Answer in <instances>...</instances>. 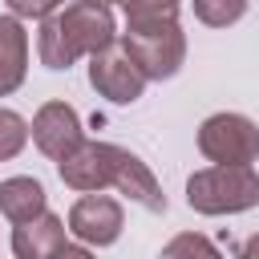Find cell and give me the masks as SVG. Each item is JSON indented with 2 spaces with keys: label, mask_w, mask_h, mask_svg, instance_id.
<instances>
[{
  "label": "cell",
  "mask_w": 259,
  "mask_h": 259,
  "mask_svg": "<svg viewBox=\"0 0 259 259\" xmlns=\"http://www.w3.org/2000/svg\"><path fill=\"white\" fill-rule=\"evenodd\" d=\"M89 4H105V8H109V4H117V0H89Z\"/></svg>",
  "instance_id": "cell-21"
},
{
  "label": "cell",
  "mask_w": 259,
  "mask_h": 259,
  "mask_svg": "<svg viewBox=\"0 0 259 259\" xmlns=\"http://www.w3.org/2000/svg\"><path fill=\"white\" fill-rule=\"evenodd\" d=\"M235 259H259V231L251 239H243V247L235 251Z\"/></svg>",
  "instance_id": "cell-20"
},
{
  "label": "cell",
  "mask_w": 259,
  "mask_h": 259,
  "mask_svg": "<svg viewBox=\"0 0 259 259\" xmlns=\"http://www.w3.org/2000/svg\"><path fill=\"white\" fill-rule=\"evenodd\" d=\"M49 259H97L89 247H81V243H65V247H57Z\"/></svg>",
  "instance_id": "cell-19"
},
{
  "label": "cell",
  "mask_w": 259,
  "mask_h": 259,
  "mask_svg": "<svg viewBox=\"0 0 259 259\" xmlns=\"http://www.w3.org/2000/svg\"><path fill=\"white\" fill-rule=\"evenodd\" d=\"M36 57H40V65L45 69H53V73H61V69H73L81 57L73 53V45H69V36L61 32V20H57V12L53 16H45L40 20V28H36Z\"/></svg>",
  "instance_id": "cell-13"
},
{
  "label": "cell",
  "mask_w": 259,
  "mask_h": 259,
  "mask_svg": "<svg viewBox=\"0 0 259 259\" xmlns=\"http://www.w3.org/2000/svg\"><path fill=\"white\" fill-rule=\"evenodd\" d=\"M162 259H223V251H219L206 235L182 231V235H174V239L162 247Z\"/></svg>",
  "instance_id": "cell-15"
},
{
  "label": "cell",
  "mask_w": 259,
  "mask_h": 259,
  "mask_svg": "<svg viewBox=\"0 0 259 259\" xmlns=\"http://www.w3.org/2000/svg\"><path fill=\"white\" fill-rule=\"evenodd\" d=\"M125 45V53L142 65V73L150 81H170L182 61H186V32L178 24H162V28H125L117 36Z\"/></svg>",
  "instance_id": "cell-3"
},
{
  "label": "cell",
  "mask_w": 259,
  "mask_h": 259,
  "mask_svg": "<svg viewBox=\"0 0 259 259\" xmlns=\"http://www.w3.org/2000/svg\"><path fill=\"white\" fill-rule=\"evenodd\" d=\"M194 16L206 28H231L247 16V0H194Z\"/></svg>",
  "instance_id": "cell-16"
},
{
  "label": "cell",
  "mask_w": 259,
  "mask_h": 259,
  "mask_svg": "<svg viewBox=\"0 0 259 259\" xmlns=\"http://www.w3.org/2000/svg\"><path fill=\"white\" fill-rule=\"evenodd\" d=\"M57 20H61V32L69 36V45H73L77 57H93V53L109 49V45L121 36V32H117V20H113V12H109L105 4L69 0V4L57 12Z\"/></svg>",
  "instance_id": "cell-6"
},
{
  "label": "cell",
  "mask_w": 259,
  "mask_h": 259,
  "mask_svg": "<svg viewBox=\"0 0 259 259\" xmlns=\"http://www.w3.org/2000/svg\"><path fill=\"white\" fill-rule=\"evenodd\" d=\"M81 142H85V130H81V117H77V109H73L69 101H45V105L32 113V146H36L45 158L61 162V158H69Z\"/></svg>",
  "instance_id": "cell-8"
},
{
  "label": "cell",
  "mask_w": 259,
  "mask_h": 259,
  "mask_svg": "<svg viewBox=\"0 0 259 259\" xmlns=\"http://www.w3.org/2000/svg\"><path fill=\"white\" fill-rule=\"evenodd\" d=\"M32 138V125L16 113V109H0V162L16 158Z\"/></svg>",
  "instance_id": "cell-17"
},
{
  "label": "cell",
  "mask_w": 259,
  "mask_h": 259,
  "mask_svg": "<svg viewBox=\"0 0 259 259\" xmlns=\"http://www.w3.org/2000/svg\"><path fill=\"white\" fill-rule=\"evenodd\" d=\"M113 190H117V194H125V198H134V202H138V206H146L150 214H166V194H162V186H158L154 170H150L138 154H130V150H121V154H117Z\"/></svg>",
  "instance_id": "cell-9"
},
{
  "label": "cell",
  "mask_w": 259,
  "mask_h": 259,
  "mask_svg": "<svg viewBox=\"0 0 259 259\" xmlns=\"http://www.w3.org/2000/svg\"><path fill=\"white\" fill-rule=\"evenodd\" d=\"M198 154L219 166L259 162V125L247 113H210L198 125Z\"/></svg>",
  "instance_id": "cell-2"
},
{
  "label": "cell",
  "mask_w": 259,
  "mask_h": 259,
  "mask_svg": "<svg viewBox=\"0 0 259 259\" xmlns=\"http://www.w3.org/2000/svg\"><path fill=\"white\" fill-rule=\"evenodd\" d=\"M125 12V28H162L178 24V4L182 0H117Z\"/></svg>",
  "instance_id": "cell-14"
},
{
  "label": "cell",
  "mask_w": 259,
  "mask_h": 259,
  "mask_svg": "<svg viewBox=\"0 0 259 259\" xmlns=\"http://www.w3.org/2000/svg\"><path fill=\"white\" fill-rule=\"evenodd\" d=\"M57 8H65V0H8V12L20 20H45Z\"/></svg>",
  "instance_id": "cell-18"
},
{
  "label": "cell",
  "mask_w": 259,
  "mask_h": 259,
  "mask_svg": "<svg viewBox=\"0 0 259 259\" xmlns=\"http://www.w3.org/2000/svg\"><path fill=\"white\" fill-rule=\"evenodd\" d=\"M121 227H125V214H121V202L93 190V194H81L73 206H69V231L85 243V247H109L121 239Z\"/></svg>",
  "instance_id": "cell-7"
},
{
  "label": "cell",
  "mask_w": 259,
  "mask_h": 259,
  "mask_svg": "<svg viewBox=\"0 0 259 259\" xmlns=\"http://www.w3.org/2000/svg\"><path fill=\"white\" fill-rule=\"evenodd\" d=\"M65 219H57L53 210H40L28 223L12 227V255L16 259H49L57 247H65Z\"/></svg>",
  "instance_id": "cell-10"
},
{
  "label": "cell",
  "mask_w": 259,
  "mask_h": 259,
  "mask_svg": "<svg viewBox=\"0 0 259 259\" xmlns=\"http://www.w3.org/2000/svg\"><path fill=\"white\" fill-rule=\"evenodd\" d=\"M117 154L121 146L113 142H81L69 158L57 162V174L69 190L93 194V190H113V174H117Z\"/></svg>",
  "instance_id": "cell-5"
},
{
  "label": "cell",
  "mask_w": 259,
  "mask_h": 259,
  "mask_svg": "<svg viewBox=\"0 0 259 259\" xmlns=\"http://www.w3.org/2000/svg\"><path fill=\"white\" fill-rule=\"evenodd\" d=\"M28 77V32L20 16L4 12L0 16V97L16 93Z\"/></svg>",
  "instance_id": "cell-11"
},
{
  "label": "cell",
  "mask_w": 259,
  "mask_h": 259,
  "mask_svg": "<svg viewBox=\"0 0 259 259\" xmlns=\"http://www.w3.org/2000/svg\"><path fill=\"white\" fill-rule=\"evenodd\" d=\"M186 202L198 214H243L259 206L255 166H206L186 178Z\"/></svg>",
  "instance_id": "cell-1"
},
{
  "label": "cell",
  "mask_w": 259,
  "mask_h": 259,
  "mask_svg": "<svg viewBox=\"0 0 259 259\" xmlns=\"http://www.w3.org/2000/svg\"><path fill=\"white\" fill-rule=\"evenodd\" d=\"M89 85H93L105 101H113V105H134V101L146 93L150 77H146L142 65L125 53V45L113 40L109 49H101V53L89 57Z\"/></svg>",
  "instance_id": "cell-4"
},
{
  "label": "cell",
  "mask_w": 259,
  "mask_h": 259,
  "mask_svg": "<svg viewBox=\"0 0 259 259\" xmlns=\"http://www.w3.org/2000/svg\"><path fill=\"white\" fill-rule=\"evenodd\" d=\"M40 210H49V194L36 178L28 174H16V178H4L0 182V214L16 227V223H28L36 219Z\"/></svg>",
  "instance_id": "cell-12"
}]
</instances>
